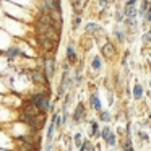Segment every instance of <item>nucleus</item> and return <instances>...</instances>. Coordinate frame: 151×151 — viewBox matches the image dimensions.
Here are the masks:
<instances>
[{
  "mask_svg": "<svg viewBox=\"0 0 151 151\" xmlns=\"http://www.w3.org/2000/svg\"><path fill=\"white\" fill-rule=\"evenodd\" d=\"M28 102L34 106V107L39 111L41 115H44L47 111H50L52 107V102H50V96H49V91H39V93H34L29 99H26Z\"/></svg>",
  "mask_w": 151,
  "mask_h": 151,
  "instance_id": "f257e3e1",
  "label": "nucleus"
},
{
  "mask_svg": "<svg viewBox=\"0 0 151 151\" xmlns=\"http://www.w3.org/2000/svg\"><path fill=\"white\" fill-rule=\"evenodd\" d=\"M86 120V107L83 102H78L76 107L73 109V114H72V122L73 124H81V122Z\"/></svg>",
  "mask_w": 151,
  "mask_h": 151,
  "instance_id": "f03ea898",
  "label": "nucleus"
},
{
  "mask_svg": "<svg viewBox=\"0 0 151 151\" xmlns=\"http://www.w3.org/2000/svg\"><path fill=\"white\" fill-rule=\"evenodd\" d=\"M44 75L47 76V80H52L55 75V59L54 57L44 59Z\"/></svg>",
  "mask_w": 151,
  "mask_h": 151,
  "instance_id": "7ed1b4c3",
  "label": "nucleus"
},
{
  "mask_svg": "<svg viewBox=\"0 0 151 151\" xmlns=\"http://www.w3.org/2000/svg\"><path fill=\"white\" fill-rule=\"evenodd\" d=\"M85 33L89 34V36H93V37H101V36H104V29H102V28L99 26L98 23H88V24L85 26Z\"/></svg>",
  "mask_w": 151,
  "mask_h": 151,
  "instance_id": "20e7f679",
  "label": "nucleus"
},
{
  "mask_svg": "<svg viewBox=\"0 0 151 151\" xmlns=\"http://www.w3.org/2000/svg\"><path fill=\"white\" fill-rule=\"evenodd\" d=\"M29 78L33 80L34 83H37V85H46L49 80H47V76L44 75V72H37V70H33V72L29 73Z\"/></svg>",
  "mask_w": 151,
  "mask_h": 151,
  "instance_id": "39448f33",
  "label": "nucleus"
},
{
  "mask_svg": "<svg viewBox=\"0 0 151 151\" xmlns=\"http://www.w3.org/2000/svg\"><path fill=\"white\" fill-rule=\"evenodd\" d=\"M37 39H39V44H41V47H42L44 50H47V52L54 50V46H55V42H54V41H50L49 37L42 36V34H37Z\"/></svg>",
  "mask_w": 151,
  "mask_h": 151,
  "instance_id": "423d86ee",
  "label": "nucleus"
},
{
  "mask_svg": "<svg viewBox=\"0 0 151 151\" xmlns=\"http://www.w3.org/2000/svg\"><path fill=\"white\" fill-rule=\"evenodd\" d=\"M89 104H91V107L94 109V111L98 112V114L102 111V104H101V99H99L98 91H93V94L89 96Z\"/></svg>",
  "mask_w": 151,
  "mask_h": 151,
  "instance_id": "0eeeda50",
  "label": "nucleus"
},
{
  "mask_svg": "<svg viewBox=\"0 0 151 151\" xmlns=\"http://www.w3.org/2000/svg\"><path fill=\"white\" fill-rule=\"evenodd\" d=\"M101 54H102V57H106V59H112L114 54H115L114 44H112V42H106L104 46L101 47Z\"/></svg>",
  "mask_w": 151,
  "mask_h": 151,
  "instance_id": "6e6552de",
  "label": "nucleus"
},
{
  "mask_svg": "<svg viewBox=\"0 0 151 151\" xmlns=\"http://www.w3.org/2000/svg\"><path fill=\"white\" fill-rule=\"evenodd\" d=\"M67 62H68L70 65H75V63L78 62V57H76L73 44H68V46H67Z\"/></svg>",
  "mask_w": 151,
  "mask_h": 151,
  "instance_id": "1a4fd4ad",
  "label": "nucleus"
},
{
  "mask_svg": "<svg viewBox=\"0 0 151 151\" xmlns=\"http://www.w3.org/2000/svg\"><path fill=\"white\" fill-rule=\"evenodd\" d=\"M89 137L91 138H101V130H99L98 120H91V124H89Z\"/></svg>",
  "mask_w": 151,
  "mask_h": 151,
  "instance_id": "9d476101",
  "label": "nucleus"
},
{
  "mask_svg": "<svg viewBox=\"0 0 151 151\" xmlns=\"http://www.w3.org/2000/svg\"><path fill=\"white\" fill-rule=\"evenodd\" d=\"M18 55H23V50L20 49V47H8L7 50H5V57H7L8 60H13L15 57Z\"/></svg>",
  "mask_w": 151,
  "mask_h": 151,
  "instance_id": "9b49d317",
  "label": "nucleus"
},
{
  "mask_svg": "<svg viewBox=\"0 0 151 151\" xmlns=\"http://www.w3.org/2000/svg\"><path fill=\"white\" fill-rule=\"evenodd\" d=\"M150 7H151V2H150V0H141L140 7H138V15H140L141 20H145V17H146V12L150 10Z\"/></svg>",
  "mask_w": 151,
  "mask_h": 151,
  "instance_id": "f8f14e48",
  "label": "nucleus"
},
{
  "mask_svg": "<svg viewBox=\"0 0 151 151\" xmlns=\"http://www.w3.org/2000/svg\"><path fill=\"white\" fill-rule=\"evenodd\" d=\"M124 15L125 18H137L138 17V7L137 5H132V7H124Z\"/></svg>",
  "mask_w": 151,
  "mask_h": 151,
  "instance_id": "ddd939ff",
  "label": "nucleus"
},
{
  "mask_svg": "<svg viewBox=\"0 0 151 151\" xmlns=\"http://www.w3.org/2000/svg\"><path fill=\"white\" fill-rule=\"evenodd\" d=\"M114 36L117 37V41H119L120 44H124V42H125V39H127V31L122 29L120 26H117V28L114 29Z\"/></svg>",
  "mask_w": 151,
  "mask_h": 151,
  "instance_id": "4468645a",
  "label": "nucleus"
},
{
  "mask_svg": "<svg viewBox=\"0 0 151 151\" xmlns=\"http://www.w3.org/2000/svg\"><path fill=\"white\" fill-rule=\"evenodd\" d=\"M98 120L104 122V124H109V122H112V114L109 111H101L98 114Z\"/></svg>",
  "mask_w": 151,
  "mask_h": 151,
  "instance_id": "2eb2a0df",
  "label": "nucleus"
},
{
  "mask_svg": "<svg viewBox=\"0 0 151 151\" xmlns=\"http://www.w3.org/2000/svg\"><path fill=\"white\" fill-rule=\"evenodd\" d=\"M124 24H125V28H128V29H132V31H137V29H138V21H137V18H125V20H124Z\"/></svg>",
  "mask_w": 151,
  "mask_h": 151,
  "instance_id": "dca6fc26",
  "label": "nucleus"
},
{
  "mask_svg": "<svg viewBox=\"0 0 151 151\" xmlns=\"http://www.w3.org/2000/svg\"><path fill=\"white\" fill-rule=\"evenodd\" d=\"M133 99L135 101L143 99V86H141L140 83H137V85L133 86Z\"/></svg>",
  "mask_w": 151,
  "mask_h": 151,
  "instance_id": "f3484780",
  "label": "nucleus"
},
{
  "mask_svg": "<svg viewBox=\"0 0 151 151\" xmlns=\"http://www.w3.org/2000/svg\"><path fill=\"white\" fill-rule=\"evenodd\" d=\"M91 68H93V72H99V70L102 68V59H101L99 55L93 57V60H91Z\"/></svg>",
  "mask_w": 151,
  "mask_h": 151,
  "instance_id": "a211bd4d",
  "label": "nucleus"
},
{
  "mask_svg": "<svg viewBox=\"0 0 151 151\" xmlns=\"http://www.w3.org/2000/svg\"><path fill=\"white\" fill-rule=\"evenodd\" d=\"M106 145H107L109 148H114L115 145H117V133H115V132H111V135L106 138Z\"/></svg>",
  "mask_w": 151,
  "mask_h": 151,
  "instance_id": "6ab92c4d",
  "label": "nucleus"
},
{
  "mask_svg": "<svg viewBox=\"0 0 151 151\" xmlns=\"http://www.w3.org/2000/svg\"><path fill=\"white\" fill-rule=\"evenodd\" d=\"M85 141L86 140H83V135L81 133H75V135H73V145H75L76 148H81Z\"/></svg>",
  "mask_w": 151,
  "mask_h": 151,
  "instance_id": "aec40b11",
  "label": "nucleus"
},
{
  "mask_svg": "<svg viewBox=\"0 0 151 151\" xmlns=\"http://www.w3.org/2000/svg\"><path fill=\"white\" fill-rule=\"evenodd\" d=\"M80 151H98V148H96V146H93V145H91V141H88V140H86L85 143H83V146L80 148Z\"/></svg>",
  "mask_w": 151,
  "mask_h": 151,
  "instance_id": "412c9836",
  "label": "nucleus"
},
{
  "mask_svg": "<svg viewBox=\"0 0 151 151\" xmlns=\"http://www.w3.org/2000/svg\"><path fill=\"white\" fill-rule=\"evenodd\" d=\"M111 132H112L111 125H104V127H102V130H101V138L106 141V138H107L109 135H111Z\"/></svg>",
  "mask_w": 151,
  "mask_h": 151,
  "instance_id": "4be33fe9",
  "label": "nucleus"
},
{
  "mask_svg": "<svg viewBox=\"0 0 151 151\" xmlns=\"http://www.w3.org/2000/svg\"><path fill=\"white\" fill-rule=\"evenodd\" d=\"M124 20H125L124 10H117V12H115V21H117L119 24H124Z\"/></svg>",
  "mask_w": 151,
  "mask_h": 151,
  "instance_id": "5701e85b",
  "label": "nucleus"
},
{
  "mask_svg": "<svg viewBox=\"0 0 151 151\" xmlns=\"http://www.w3.org/2000/svg\"><path fill=\"white\" fill-rule=\"evenodd\" d=\"M141 41H143V44H151V29H150V31H146V33L143 34Z\"/></svg>",
  "mask_w": 151,
  "mask_h": 151,
  "instance_id": "b1692460",
  "label": "nucleus"
},
{
  "mask_svg": "<svg viewBox=\"0 0 151 151\" xmlns=\"http://www.w3.org/2000/svg\"><path fill=\"white\" fill-rule=\"evenodd\" d=\"M148 24H151V7H150V10L146 12V17H145V20H143V26H148Z\"/></svg>",
  "mask_w": 151,
  "mask_h": 151,
  "instance_id": "393cba45",
  "label": "nucleus"
},
{
  "mask_svg": "<svg viewBox=\"0 0 151 151\" xmlns=\"http://www.w3.org/2000/svg\"><path fill=\"white\" fill-rule=\"evenodd\" d=\"M138 138H141L143 141H150V135L143 130H138Z\"/></svg>",
  "mask_w": 151,
  "mask_h": 151,
  "instance_id": "a878e982",
  "label": "nucleus"
},
{
  "mask_svg": "<svg viewBox=\"0 0 151 151\" xmlns=\"http://www.w3.org/2000/svg\"><path fill=\"white\" fill-rule=\"evenodd\" d=\"M80 23H81V18H80V17H76L75 20L72 21V29H76V28L80 26Z\"/></svg>",
  "mask_w": 151,
  "mask_h": 151,
  "instance_id": "bb28decb",
  "label": "nucleus"
},
{
  "mask_svg": "<svg viewBox=\"0 0 151 151\" xmlns=\"http://www.w3.org/2000/svg\"><path fill=\"white\" fill-rule=\"evenodd\" d=\"M98 5H99L101 8H107L109 2H107V0H98Z\"/></svg>",
  "mask_w": 151,
  "mask_h": 151,
  "instance_id": "cd10ccee",
  "label": "nucleus"
},
{
  "mask_svg": "<svg viewBox=\"0 0 151 151\" xmlns=\"http://www.w3.org/2000/svg\"><path fill=\"white\" fill-rule=\"evenodd\" d=\"M137 2H138V0H127L124 7H132V5H137Z\"/></svg>",
  "mask_w": 151,
  "mask_h": 151,
  "instance_id": "c85d7f7f",
  "label": "nucleus"
},
{
  "mask_svg": "<svg viewBox=\"0 0 151 151\" xmlns=\"http://www.w3.org/2000/svg\"><path fill=\"white\" fill-rule=\"evenodd\" d=\"M107 96H109V104H114V94H112L111 91L107 93Z\"/></svg>",
  "mask_w": 151,
  "mask_h": 151,
  "instance_id": "c756f323",
  "label": "nucleus"
},
{
  "mask_svg": "<svg viewBox=\"0 0 151 151\" xmlns=\"http://www.w3.org/2000/svg\"><path fill=\"white\" fill-rule=\"evenodd\" d=\"M107 2H109V5H111V4H114L115 0H107Z\"/></svg>",
  "mask_w": 151,
  "mask_h": 151,
  "instance_id": "7c9ffc66",
  "label": "nucleus"
},
{
  "mask_svg": "<svg viewBox=\"0 0 151 151\" xmlns=\"http://www.w3.org/2000/svg\"><path fill=\"white\" fill-rule=\"evenodd\" d=\"M150 73H151V62H150Z\"/></svg>",
  "mask_w": 151,
  "mask_h": 151,
  "instance_id": "2f4dec72",
  "label": "nucleus"
},
{
  "mask_svg": "<svg viewBox=\"0 0 151 151\" xmlns=\"http://www.w3.org/2000/svg\"><path fill=\"white\" fill-rule=\"evenodd\" d=\"M150 89H151V80H150Z\"/></svg>",
  "mask_w": 151,
  "mask_h": 151,
  "instance_id": "473e14b6",
  "label": "nucleus"
}]
</instances>
